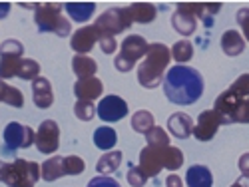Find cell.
I'll use <instances>...</instances> for the list:
<instances>
[{
  "instance_id": "obj_23",
  "label": "cell",
  "mask_w": 249,
  "mask_h": 187,
  "mask_svg": "<svg viewBox=\"0 0 249 187\" xmlns=\"http://www.w3.org/2000/svg\"><path fill=\"white\" fill-rule=\"evenodd\" d=\"M40 173H42V179H44V181H56V179H60V177L68 175V173H66L64 157L56 155V157L46 159L42 165H40Z\"/></svg>"
},
{
  "instance_id": "obj_31",
  "label": "cell",
  "mask_w": 249,
  "mask_h": 187,
  "mask_svg": "<svg viewBox=\"0 0 249 187\" xmlns=\"http://www.w3.org/2000/svg\"><path fill=\"white\" fill-rule=\"evenodd\" d=\"M96 114H98V110L92 102H76L74 103V116L80 121H90Z\"/></svg>"
},
{
  "instance_id": "obj_38",
  "label": "cell",
  "mask_w": 249,
  "mask_h": 187,
  "mask_svg": "<svg viewBox=\"0 0 249 187\" xmlns=\"http://www.w3.org/2000/svg\"><path fill=\"white\" fill-rule=\"evenodd\" d=\"M98 44H100V48H102V52L104 54H114L116 50H118V42H116V38H100L98 40Z\"/></svg>"
},
{
  "instance_id": "obj_41",
  "label": "cell",
  "mask_w": 249,
  "mask_h": 187,
  "mask_svg": "<svg viewBox=\"0 0 249 187\" xmlns=\"http://www.w3.org/2000/svg\"><path fill=\"white\" fill-rule=\"evenodd\" d=\"M8 173H10V163H6V161H0V181H6V177H8Z\"/></svg>"
},
{
  "instance_id": "obj_8",
  "label": "cell",
  "mask_w": 249,
  "mask_h": 187,
  "mask_svg": "<svg viewBox=\"0 0 249 187\" xmlns=\"http://www.w3.org/2000/svg\"><path fill=\"white\" fill-rule=\"evenodd\" d=\"M40 177L42 173H40V165L36 161L14 159L10 163V173L4 183L8 187H34Z\"/></svg>"
},
{
  "instance_id": "obj_43",
  "label": "cell",
  "mask_w": 249,
  "mask_h": 187,
  "mask_svg": "<svg viewBox=\"0 0 249 187\" xmlns=\"http://www.w3.org/2000/svg\"><path fill=\"white\" fill-rule=\"evenodd\" d=\"M6 88H8V84L4 80H0V103H4V96H6Z\"/></svg>"
},
{
  "instance_id": "obj_20",
  "label": "cell",
  "mask_w": 249,
  "mask_h": 187,
  "mask_svg": "<svg viewBox=\"0 0 249 187\" xmlns=\"http://www.w3.org/2000/svg\"><path fill=\"white\" fill-rule=\"evenodd\" d=\"M188 187H213V175L207 165H192L185 171Z\"/></svg>"
},
{
  "instance_id": "obj_3",
  "label": "cell",
  "mask_w": 249,
  "mask_h": 187,
  "mask_svg": "<svg viewBox=\"0 0 249 187\" xmlns=\"http://www.w3.org/2000/svg\"><path fill=\"white\" fill-rule=\"evenodd\" d=\"M170 60H172V50L165 44H160V42L150 44L146 58L138 66V84L146 90L158 88L163 82L165 72H168Z\"/></svg>"
},
{
  "instance_id": "obj_12",
  "label": "cell",
  "mask_w": 249,
  "mask_h": 187,
  "mask_svg": "<svg viewBox=\"0 0 249 187\" xmlns=\"http://www.w3.org/2000/svg\"><path fill=\"white\" fill-rule=\"evenodd\" d=\"M36 150L40 153H56L58 148H60V128L58 123L54 119H44L42 123H40V128L36 132Z\"/></svg>"
},
{
  "instance_id": "obj_26",
  "label": "cell",
  "mask_w": 249,
  "mask_h": 187,
  "mask_svg": "<svg viewBox=\"0 0 249 187\" xmlns=\"http://www.w3.org/2000/svg\"><path fill=\"white\" fill-rule=\"evenodd\" d=\"M118 143V134L110 126H100L94 132V145L102 152H110L114 150V145Z\"/></svg>"
},
{
  "instance_id": "obj_36",
  "label": "cell",
  "mask_w": 249,
  "mask_h": 187,
  "mask_svg": "<svg viewBox=\"0 0 249 187\" xmlns=\"http://www.w3.org/2000/svg\"><path fill=\"white\" fill-rule=\"evenodd\" d=\"M235 20H237V24L243 32L245 42H249V8H239L237 14H235Z\"/></svg>"
},
{
  "instance_id": "obj_2",
  "label": "cell",
  "mask_w": 249,
  "mask_h": 187,
  "mask_svg": "<svg viewBox=\"0 0 249 187\" xmlns=\"http://www.w3.org/2000/svg\"><path fill=\"white\" fill-rule=\"evenodd\" d=\"M213 110L221 114L225 123H249V72L215 98Z\"/></svg>"
},
{
  "instance_id": "obj_33",
  "label": "cell",
  "mask_w": 249,
  "mask_h": 187,
  "mask_svg": "<svg viewBox=\"0 0 249 187\" xmlns=\"http://www.w3.org/2000/svg\"><path fill=\"white\" fill-rule=\"evenodd\" d=\"M146 141H148V145H161V148H165V145H170V136H168V132H165L163 128L156 126L146 136Z\"/></svg>"
},
{
  "instance_id": "obj_13",
  "label": "cell",
  "mask_w": 249,
  "mask_h": 187,
  "mask_svg": "<svg viewBox=\"0 0 249 187\" xmlns=\"http://www.w3.org/2000/svg\"><path fill=\"white\" fill-rule=\"evenodd\" d=\"M96 110H98L100 119L108 121V123L120 121L122 118H126L128 112H130L128 102L124 100V98H120V96H114V94H110V96H106V98H102L100 103L96 106Z\"/></svg>"
},
{
  "instance_id": "obj_37",
  "label": "cell",
  "mask_w": 249,
  "mask_h": 187,
  "mask_svg": "<svg viewBox=\"0 0 249 187\" xmlns=\"http://www.w3.org/2000/svg\"><path fill=\"white\" fill-rule=\"evenodd\" d=\"M86 187H122V185L110 175H96V177H92L88 181Z\"/></svg>"
},
{
  "instance_id": "obj_11",
  "label": "cell",
  "mask_w": 249,
  "mask_h": 187,
  "mask_svg": "<svg viewBox=\"0 0 249 187\" xmlns=\"http://www.w3.org/2000/svg\"><path fill=\"white\" fill-rule=\"evenodd\" d=\"M221 126H227V123H225V119L221 118L219 112H215V110H203L197 116V121L194 126V136H196L197 141H212Z\"/></svg>"
},
{
  "instance_id": "obj_6",
  "label": "cell",
  "mask_w": 249,
  "mask_h": 187,
  "mask_svg": "<svg viewBox=\"0 0 249 187\" xmlns=\"http://www.w3.org/2000/svg\"><path fill=\"white\" fill-rule=\"evenodd\" d=\"M132 18L128 14V8H110L106 10L104 14L98 16V20L94 22L96 30H98V36L100 38H114L122 32L130 30L132 26Z\"/></svg>"
},
{
  "instance_id": "obj_40",
  "label": "cell",
  "mask_w": 249,
  "mask_h": 187,
  "mask_svg": "<svg viewBox=\"0 0 249 187\" xmlns=\"http://www.w3.org/2000/svg\"><path fill=\"white\" fill-rule=\"evenodd\" d=\"M165 187H183V179L176 173L168 175V179H165Z\"/></svg>"
},
{
  "instance_id": "obj_22",
  "label": "cell",
  "mask_w": 249,
  "mask_h": 187,
  "mask_svg": "<svg viewBox=\"0 0 249 187\" xmlns=\"http://www.w3.org/2000/svg\"><path fill=\"white\" fill-rule=\"evenodd\" d=\"M128 14L134 24H150L158 16V8L152 2H134L128 6Z\"/></svg>"
},
{
  "instance_id": "obj_9",
  "label": "cell",
  "mask_w": 249,
  "mask_h": 187,
  "mask_svg": "<svg viewBox=\"0 0 249 187\" xmlns=\"http://www.w3.org/2000/svg\"><path fill=\"white\" fill-rule=\"evenodd\" d=\"M2 139H4L6 152H16V150H22V148H30V145L36 141V132L30 126H22V123H18V121H10L4 128Z\"/></svg>"
},
{
  "instance_id": "obj_19",
  "label": "cell",
  "mask_w": 249,
  "mask_h": 187,
  "mask_svg": "<svg viewBox=\"0 0 249 187\" xmlns=\"http://www.w3.org/2000/svg\"><path fill=\"white\" fill-rule=\"evenodd\" d=\"M172 26H174V30H176L178 34H181V36H192V34L197 30V18H196L192 12H188L185 8H181V6L178 4L176 12L172 14Z\"/></svg>"
},
{
  "instance_id": "obj_45",
  "label": "cell",
  "mask_w": 249,
  "mask_h": 187,
  "mask_svg": "<svg viewBox=\"0 0 249 187\" xmlns=\"http://www.w3.org/2000/svg\"><path fill=\"white\" fill-rule=\"evenodd\" d=\"M231 187H241V185H239V183H237V181H235V183H233V185H231Z\"/></svg>"
},
{
  "instance_id": "obj_5",
  "label": "cell",
  "mask_w": 249,
  "mask_h": 187,
  "mask_svg": "<svg viewBox=\"0 0 249 187\" xmlns=\"http://www.w3.org/2000/svg\"><path fill=\"white\" fill-rule=\"evenodd\" d=\"M150 50V44L148 40L140 36V34H130L126 40H122V46H120V52L118 56L114 58V66L118 72L126 74V72H132L134 66L138 64L140 58H146Z\"/></svg>"
},
{
  "instance_id": "obj_32",
  "label": "cell",
  "mask_w": 249,
  "mask_h": 187,
  "mask_svg": "<svg viewBox=\"0 0 249 187\" xmlns=\"http://www.w3.org/2000/svg\"><path fill=\"white\" fill-rule=\"evenodd\" d=\"M181 165H183V153H181V150L170 145L168 159H165V170H168V171H178Z\"/></svg>"
},
{
  "instance_id": "obj_24",
  "label": "cell",
  "mask_w": 249,
  "mask_h": 187,
  "mask_svg": "<svg viewBox=\"0 0 249 187\" xmlns=\"http://www.w3.org/2000/svg\"><path fill=\"white\" fill-rule=\"evenodd\" d=\"M72 72L78 76V80H84V78H92L98 72V62L90 56H74L72 58Z\"/></svg>"
},
{
  "instance_id": "obj_35",
  "label": "cell",
  "mask_w": 249,
  "mask_h": 187,
  "mask_svg": "<svg viewBox=\"0 0 249 187\" xmlns=\"http://www.w3.org/2000/svg\"><path fill=\"white\" fill-rule=\"evenodd\" d=\"M128 183L132 187H143L148 183V175L142 171L140 165H132L130 171H128Z\"/></svg>"
},
{
  "instance_id": "obj_15",
  "label": "cell",
  "mask_w": 249,
  "mask_h": 187,
  "mask_svg": "<svg viewBox=\"0 0 249 187\" xmlns=\"http://www.w3.org/2000/svg\"><path fill=\"white\" fill-rule=\"evenodd\" d=\"M102 94H104V84H102V80H98L96 76L78 80L74 84V96L78 98V102H94Z\"/></svg>"
},
{
  "instance_id": "obj_28",
  "label": "cell",
  "mask_w": 249,
  "mask_h": 187,
  "mask_svg": "<svg viewBox=\"0 0 249 187\" xmlns=\"http://www.w3.org/2000/svg\"><path fill=\"white\" fill-rule=\"evenodd\" d=\"M122 159H124L122 152H116V150H114V152H106V153H104V155L98 159L96 170H98L100 175H110V173L118 171Z\"/></svg>"
},
{
  "instance_id": "obj_29",
  "label": "cell",
  "mask_w": 249,
  "mask_h": 187,
  "mask_svg": "<svg viewBox=\"0 0 249 187\" xmlns=\"http://www.w3.org/2000/svg\"><path fill=\"white\" fill-rule=\"evenodd\" d=\"M172 58L178 62V66H185L194 58V44L190 40H179L172 46Z\"/></svg>"
},
{
  "instance_id": "obj_7",
  "label": "cell",
  "mask_w": 249,
  "mask_h": 187,
  "mask_svg": "<svg viewBox=\"0 0 249 187\" xmlns=\"http://www.w3.org/2000/svg\"><path fill=\"white\" fill-rule=\"evenodd\" d=\"M24 56V46L20 40L8 38L0 44V80L16 78L18 68L22 64Z\"/></svg>"
},
{
  "instance_id": "obj_18",
  "label": "cell",
  "mask_w": 249,
  "mask_h": 187,
  "mask_svg": "<svg viewBox=\"0 0 249 187\" xmlns=\"http://www.w3.org/2000/svg\"><path fill=\"white\" fill-rule=\"evenodd\" d=\"M181 8H185L188 12H192L197 20H203L205 26H212L213 16L221 10L219 2H179Z\"/></svg>"
},
{
  "instance_id": "obj_42",
  "label": "cell",
  "mask_w": 249,
  "mask_h": 187,
  "mask_svg": "<svg viewBox=\"0 0 249 187\" xmlns=\"http://www.w3.org/2000/svg\"><path fill=\"white\" fill-rule=\"evenodd\" d=\"M10 8H12L10 2H0V18H6L10 14Z\"/></svg>"
},
{
  "instance_id": "obj_30",
  "label": "cell",
  "mask_w": 249,
  "mask_h": 187,
  "mask_svg": "<svg viewBox=\"0 0 249 187\" xmlns=\"http://www.w3.org/2000/svg\"><path fill=\"white\" fill-rule=\"evenodd\" d=\"M16 78L26 80V82H34L36 78H40V64L32 58H24L22 64H20V68H18Z\"/></svg>"
},
{
  "instance_id": "obj_34",
  "label": "cell",
  "mask_w": 249,
  "mask_h": 187,
  "mask_svg": "<svg viewBox=\"0 0 249 187\" xmlns=\"http://www.w3.org/2000/svg\"><path fill=\"white\" fill-rule=\"evenodd\" d=\"M4 103H8V106H12V108H22V106H24V96H22V92L8 84L6 96H4Z\"/></svg>"
},
{
  "instance_id": "obj_1",
  "label": "cell",
  "mask_w": 249,
  "mask_h": 187,
  "mask_svg": "<svg viewBox=\"0 0 249 187\" xmlns=\"http://www.w3.org/2000/svg\"><path fill=\"white\" fill-rule=\"evenodd\" d=\"M163 94L176 106H194L203 96V76L192 66H172L163 76Z\"/></svg>"
},
{
  "instance_id": "obj_4",
  "label": "cell",
  "mask_w": 249,
  "mask_h": 187,
  "mask_svg": "<svg viewBox=\"0 0 249 187\" xmlns=\"http://www.w3.org/2000/svg\"><path fill=\"white\" fill-rule=\"evenodd\" d=\"M64 4H54V2H44L38 4L34 10V22L38 32L44 34H56L60 38H66L72 32L70 20L62 16Z\"/></svg>"
},
{
  "instance_id": "obj_10",
  "label": "cell",
  "mask_w": 249,
  "mask_h": 187,
  "mask_svg": "<svg viewBox=\"0 0 249 187\" xmlns=\"http://www.w3.org/2000/svg\"><path fill=\"white\" fill-rule=\"evenodd\" d=\"M170 145H146L140 152V168L148 177H158L161 170H165V159H168Z\"/></svg>"
},
{
  "instance_id": "obj_39",
  "label": "cell",
  "mask_w": 249,
  "mask_h": 187,
  "mask_svg": "<svg viewBox=\"0 0 249 187\" xmlns=\"http://www.w3.org/2000/svg\"><path fill=\"white\" fill-rule=\"evenodd\" d=\"M237 168L241 170V175L249 177V152H247V153H243V155L239 157V161H237Z\"/></svg>"
},
{
  "instance_id": "obj_25",
  "label": "cell",
  "mask_w": 249,
  "mask_h": 187,
  "mask_svg": "<svg viewBox=\"0 0 249 187\" xmlns=\"http://www.w3.org/2000/svg\"><path fill=\"white\" fill-rule=\"evenodd\" d=\"M64 10L68 12V16L74 22H88L92 14L96 12V4L94 2H66Z\"/></svg>"
},
{
  "instance_id": "obj_17",
  "label": "cell",
  "mask_w": 249,
  "mask_h": 187,
  "mask_svg": "<svg viewBox=\"0 0 249 187\" xmlns=\"http://www.w3.org/2000/svg\"><path fill=\"white\" fill-rule=\"evenodd\" d=\"M194 126H196L194 119L183 112H176L168 118V130L178 139H188L194 134Z\"/></svg>"
},
{
  "instance_id": "obj_14",
  "label": "cell",
  "mask_w": 249,
  "mask_h": 187,
  "mask_svg": "<svg viewBox=\"0 0 249 187\" xmlns=\"http://www.w3.org/2000/svg\"><path fill=\"white\" fill-rule=\"evenodd\" d=\"M98 30L96 26H84V28H78L74 34H72V40H70V48L80 54V56H86L88 52H92V48L98 44Z\"/></svg>"
},
{
  "instance_id": "obj_44",
  "label": "cell",
  "mask_w": 249,
  "mask_h": 187,
  "mask_svg": "<svg viewBox=\"0 0 249 187\" xmlns=\"http://www.w3.org/2000/svg\"><path fill=\"white\" fill-rule=\"evenodd\" d=\"M237 183H239L241 187H249V177H245V175H241V177L237 179Z\"/></svg>"
},
{
  "instance_id": "obj_16",
  "label": "cell",
  "mask_w": 249,
  "mask_h": 187,
  "mask_svg": "<svg viewBox=\"0 0 249 187\" xmlns=\"http://www.w3.org/2000/svg\"><path fill=\"white\" fill-rule=\"evenodd\" d=\"M32 100L36 103V108L40 110H48L54 103V94H52V84L50 80L40 76L32 82Z\"/></svg>"
},
{
  "instance_id": "obj_27",
  "label": "cell",
  "mask_w": 249,
  "mask_h": 187,
  "mask_svg": "<svg viewBox=\"0 0 249 187\" xmlns=\"http://www.w3.org/2000/svg\"><path fill=\"white\" fill-rule=\"evenodd\" d=\"M156 128V118L152 112L148 110H138L134 116H132V130L142 134V136H148L152 130Z\"/></svg>"
},
{
  "instance_id": "obj_21",
  "label": "cell",
  "mask_w": 249,
  "mask_h": 187,
  "mask_svg": "<svg viewBox=\"0 0 249 187\" xmlns=\"http://www.w3.org/2000/svg\"><path fill=\"white\" fill-rule=\"evenodd\" d=\"M221 50L225 52V56H230V58H235V56L243 54V50H245L243 34H239L237 30H225L221 34Z\"/></svg>"
}]
</instances>
